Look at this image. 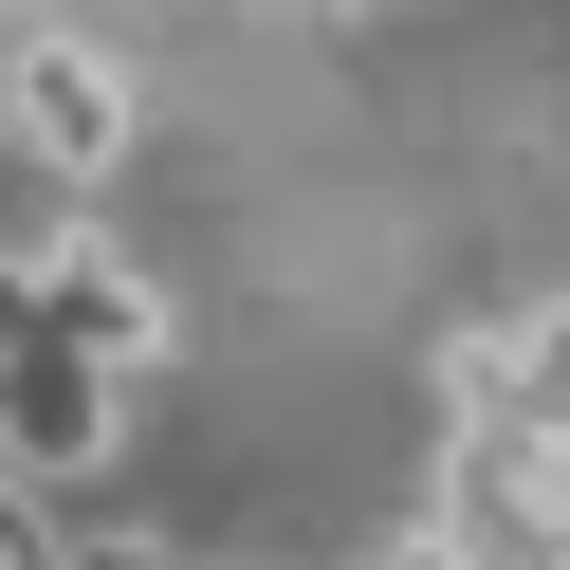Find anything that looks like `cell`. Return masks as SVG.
Here are the masks:
<instances>
[{
  "label": "cell",
  "mask_w": 570,
  "mask_h": 570,
  "mask_svg": "<svg viewBox=\"0 0 570 570\" xmlns=\"http://www.w3.org/2000/svg\"><path fill=\"white\" fill-rule=\"evenodd\" d=\"M129 148H148V56L92 38V19H19L0 38V166L92 203V185H129Z\"/></svg>",
  "instance_id": "7a4b0ae2"
},
{
  "label": "cell",
  "mask_w": 570,
  "mask_h": 570,
  "mask_svg": "<svg viewBox=\"0 0 570 570\" xmlns=\"http://www.w3.org/2000/svg\"><path fill=\"white\" fill-rule=\"evenodd\" d=\"M111 460H129V368L19 276V239H0V479L75 497V479H111Z\"/></svg>",
  "instance_id": "6da1fadb"
},
{
  "label": "cell",
  "mask_w": 570,
  "mask_h": 570,
  "mask_svg": "<svg viewBox=\"0 0 570 570\" xmlns=\"http://www.w3.org/2000/svg\"><path fill=\"white\" fill-rule=\"evenodd\" d=\"M38 570H239V552H203V533H56Z\"/></svg>",
  "instance_id": "277c9868"
},
{
  "label": "cell",
  "mask_w": 570,
  "mask_h": 570,
  "mask_svg": "<svg viewBox=\"0 0 570 570\" xmlns=\"http://www.w3.org/2000/svg\"><path fill=\"white\" fill-rule=\"evenodd\" d=\"M19 276H38V295H56V313H75V332H92V350H111V368H129V386H148V368H166V350H185V313H166V276H148V258H129V239H92V222H38V239H19Z\"/></svg>",
  "instance_id": "3957f363"
},
{
  "label": "cell",
  "mask_w": 570,
  "mask_h": 570,
  "mask_svg": "<svg viewBox=\"0 0 570 570\" xmlns=\"http://www.w3.org/2000/svg\"><path fill=\"white\" fill-rule=\"evenodd\" d=\"M0 19H75V0H0Z\"/></svg>",
  "instance_id": "8992f818"
},
{
  "label": "cell",
  "mask_w": 570,
  "mask_h": 570,
  "mask_svg": "<svg viewBox=\"0 0 570 570\" xmlns=\"http://www.w3.org/2000/svg\"><path fill=\"white\" fill-rule=\"evenodd\" d=\"M350 570H442V552H423V533H386V552H350Z\"/></svg>",
  "instance_id": "5b68a950"
},
{
  "label": "cell",
  "mask_w": 570,
  "mask_h": 570,
  "mask_svg": "<svg viewBox=\"0 0 570 570\" xmlns=\"http://www.w3.org/2000/svg\"><path fill=\"white\" fill-rule=\"evenodd\" d=\"M295 19H350V0H295Z\"/></svg>",
  "instance_id": "52a82bcc"
}]
</instances>
